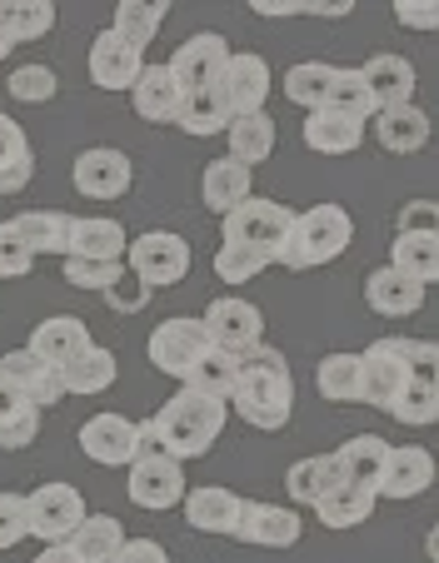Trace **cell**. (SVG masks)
I'll use <instances>...</instances> for the list:
<instances>
[{
	"label": "cell",
	"mask_w": 439,
	"mask_h": 563,
	"mask_svg": "<svg viewBox=\"0 0 439 563\" xmlns=\"http://www.w3.org/2000/svg\"><path fill=\"white\" fill-rule=\"evenodd\" d=\"M230 409L245 419L260 434H275L289 424V409H295V374H289L285 354L260 344L255 354H245L235 369V394H230Z\"/></svg>",
	"instance_id": "cell-1"
},
{
	"label": "cell",
	"mask_w": 439,
	"mask_h": 563,
	"mask_svg": "<svg viewBox=\"0 0 439 563\" xmlns=\"http://www.w3.org/2000/svg\"><path fill=\"white\" fill-rule=\"evenodd\" d=\"M226 415L230 405H215V399H205V394H171L161 409H155V439H161V449L171 459H200L215 449V439L226 434Z\"/></svg>",
	"instance_id": "cell-2"
},
{
	"label": "cell",
	"mask_w": 439,
	"mask_h": 563,
	"mask_svg": "<svg viewBox=\"0 0 439 563\" xmlns=\"http://www.w3.org/2000/svg\"><path fill=\"white\" fill-rule=\"evenodd\" d=\"M289 230H295V210L289 205L250 195L240 210H230L220 220V245H240L250 255H260L265 265H279V255L289 245Z\"/></svg>",
	"instance_id": "cell-3"
},
{
	"label": "cell",
	"mask_w": 439,
	"mask_h": 563,
	"mask_svg": "<svg viewBox=\"0 0 439 563\" xmlns=\"http://www.w3.org/2000/svg\"><path fill=\"white\" fill-rule=\"evenodd\" d=\"M354 240V220L340 205H315V210L295 214V230H289V245L279 255L285 269H320L330 260H340Z\"/></svg>",
	"instance_id": "cell-4"
},
{
	"label": "cell",
	"mask_w": 439,
	"mask_h": 563,
	"mask_svg": "<svg viewBox=\"0 0 439 563\" xmlns=\"http://www.w3.org/2000/svg\"><path fill=\"white\" fill-rule=\"evenodd\" d=\"M125 269L145 289H171L190 275V245L171 230H151V234H140V240H130Z\"/></svg>",
	"instance_id": "cell-5"
},
{
	"label": "cell",
	"mask_w": 439,
	"mask_h": 563,
	"mask_svg": "<svg viewBox=\"0 0 439 563\" xmlns=\"http://www.w3.org/2000/svg\"><path fill=\"white\" fill-rule=\"evenodd\" d=\"M125 494L135 509H151V514H165L175 504H185L190 484H185V464L171 459L165 449H151L130 464V478H125Z\"/></svg>",
	"instance_id": "cell-6"
},
{
	"label": "cell",
	"mask_w": 439,
	"mask_h": 563,
	"mask_svg": "<svg viewBox=\"0 0 439 563\" xmlns=\"http://www.w3.org/2000/svg\"><path fill=\"white\" fill-rule=\"evenodd\" d=\"M200 319H205V330H210L215 350L230 354V360H245V354H255L260 344H265V314L240 295L215 299Z\"/></svg>",
	"instance_id": "cell-7"
},
{
	"label": "cell",
	"mask_w": 439,
	"mask_h": 563,
	"mask_svg": "<svg viewBox=\"0 0 439 563\" xmlns=\"http://www.w3.org/2000/svg\"><path fill=\"white\" fill-rule=\"evenodd\" d=\"M210 350H215V340H210V330H205V319H195V314L165 319L161 330L151 334V364L161 374H171V379H185Z\"/></svg>",
	"instance_id": "cell-8"
},
{
	"label": "cell",
	"mask_w": 439,
	"mask_h": 563,
	"mask_svg": "<svg viewBox=\"0 0 439 563\" xmlns=\"http://www.w3.org/2000/svg\"><path fill=\"white\" fill-rule=\"evenodd\" d=\"M360 364H364V399L360 405L395 415L399 394H405V384H409L405 340H399V334H385V340H375L370 350H360Z\"/></svg>",
	"instance_id": "cell-9"
},
{
	"label": "cell",
	"mask_w": 439,
	"mask_h": 563,
	"mask_svg": "<svg viewBox=\"0 0 439 563\" xmlns=\"http://www.w3.org/2000/svg\"><path fill=\"white\" fill-rule=\"evenodd\" d=\"M25 504H31V533L45 543H70L80 523L90 519L76 484H41L35 494H25Z\"/></svg>",
	"instance_id": "cell-10"
},
{
	"label": "cell",
	"mask_w": 439,
	"mask_h": 563,
	"mask_svg": "<svg viewBox=\"0 0 439 563\" xmlns=\"http://www.w3.org/2000/svg\"><path fill=\"white\" fill-rule=\"evenodd\" d=\"M165 65H171L180 96H190V90H210V86H220V75H226V65H230V45H226V35L200 31L185 45H175V55Z\"/></svg>",
	"instance_id": "cell-11"
},
{
	"label": "cell",
	"mask_w": 439,
	"mask_h": 563,
	"mask_svg": "<svg viewBox=\"0 0 439 563\" xmlns=\"http://www.w3.org/2000/svg\"><path fill=\"white\" fill-rule=\"evenodd\" d=\"M70 180L86 200H120L135 180V165H130L125 150L116 145H96V150H80L76 165H70Z\"/></svg>",
	"instance_id": "cell-12"
},
{
	"label": "cell",
	"mask_w": 439,
	"mask_h": 563,
	"mask_svg": "<svg viewBox=\"0 0 439 563\" xmlns=\"http://www.w3.org/2000/svg\"><path fill=\"white\" fill-rule=\"evenodd\" d=\"M80 449L106 468H130L140 459V424H130L125 415H96L80 424Z\"/></svg>",
	"instance_id": "cell-13"
},
{
	"label": "cell",
	"mask_w": 439,
	"mask_h": 563,
	"mask_svg": "<svg viewBox=\"0 0 439 563\" xmlns=\"http://www.w3.org/2000/svg\"><path fill=\"white\" fill-rule=\"evenodd\" d=\"M435 484V454L419 444H389V459L380 468V499H419Z\"/></svg>",
	"instance_id": "cell-14"
},
{
	"label": "cell",
	"mask_w": 439,
	"mask_h": 563,
	"mask_svg": "<svg viewBox=\"0 0 439 563\" xmlns=\"http://www.w3.org/2000/svg\"><path fill=\"white\" fill-rule=\"evenodd\" d=\"M300 514L279 509V504H260L245 499V514H240V529L230 533L235 543H250V549H295L300 543Z\"/></svg>",
	"instance_id": "cell-15"
},
{
	"label": "cell",
	"mask_w": 439,
	"mask_h": 563,
	"mask_svg": "<svg viewBox=\"0 0 439 563\" xmlns=\"http://www.w3.org/2000/svg\"><path fill=\"white\" fill-rule=\"evenodd\" d=\"M140 75H145V51L120 41L116 31H100L90 41V80L100 90H135Z\"/></svg>",
	"instance_id": "cell-16"
},
{
	"label": "cell",
	"mask_w": 439,
	"mask_h": 563,
	"mask_svg": "<svg viewBox=\"0 0 439 563\" xmlns=\"http://www.w3.org/2000/svg\"><path fill=\"white\" fill-rule=\"evenodd\" d=\"M220 90H226L230 115H260L270 96V65L250 51H230V65L220 75Z\"/></svg>",
	"instance_id": "cell-17"
},
{
	"label": "cell",
	"mask_w": 439,
	"mask_h": 563,
	"mask_svg": "<svg viewBox=\"0 0 439 563\" xmlns=\"http://www.w3.org/2000/svg\"><path fill=\"white\" fill-rule=\"evenodd\" d=\"M125 230L120 220H100V214H80L70 220V245H65V260H90V265H125Z\"/></svg>",
	"instance_id": "cell-18"
},
{
	"label": "cell",
	"mask_w": 439,
	"mask_h": 563,
	"mask_svg": "<svg viewBox=\"0 0 439 563\" xmlns=\"http://www.w3.org/2000/svg\"><path fill=\"white\" fill-rule=\"evenodd\" d=\"M25 350L35 354V360H45L51 369H65V364H76L80 354L90 350V330H86V319L76 314H51L41 319L31 330V344Z\"/></svg>",
	"instance_id": "cell-19"
},
{
	"label": "cell",
	"mask_w": 439,
	"mask_h": 563,
	"mask_svg": "<svg viewBox=\"0 0 439 563\" xmlns=\"http://www.w3.org/2000/svg\"><path fill=\"white\" fill-rule=\"evenodd\" d=\"M240 514H245V499L226 484H200V489L185 494V523L195 533H235L240 529Z\"/></svg>",
	"instance_id": "cell-20"
},
{
	"label": "cell",
	"mask_w": 439,
	"mask_h": 563,
	"mask_svg": "<svg viewBox=\"0 0 439 563\" xmlns=\"http://www.w3.org/2000/svg\"><path fill=\"white\" fill-rule=\"evenodd\" d=\"M360 75H364V86H370V96H375V106H380V110L415 106L419 75H415V65H409L405 55L380 51V55H370V60L360 65Z\"/></svg>",
	"instance_id": "cell-21"
},
{
	"label": "cell",
	"mask_w": 439,
	"mask_h": 563,
	"mask_svg": "<svg viewBox=\"0 0 439 563\" xmlns=\"http://www.w3.org/2000/svg\"><path fill=\"white\" fill-rule=\"evenodd\" d=\"M364 305L375 309L380 319H409L419 305H425V285L399 275L395 265H380L364 275Z\"/></svg>",
	"instance_id": "cell-22"
},
{
	"label": "cell",
	"mask_w": 439,
	"mask_h": 563,
	"mask_svg": "<svg viewBox=\"0 0 439 563\" xmlns=\"http://www.w3.org/2000/svg\"><path fill=\"white\" fill-rule=\"evenodd\" d=\"M0 374L15 384V389L31 399L35 409H51L65 399V384H61V369H51L45 360H35L31 350H11V354H0Z\"/></svg>",
	"instance_id": "cell-23"
},
{
	"label": "cell",
	"mask_w": 439,
	"mask_h": 563,
	"mask_svg": "<svg viewBox=\"0 0 439 563\" xmlns=\"http://www.w3.org/2000/svg\"><path fill=\"white\" fill-rule=\"evenodd\" d=\"M350 478H344V464H340V454H315V459H300V464H289V474H285V494L295 504H320V499H330L334 489H344Z\"/></svg>",
	"instance_id": "cell-24"
},
{
	"label": "cell",
	"mask_w": 439,
	"mask_h": 563,
	"mask_svg": "<svg viewBox=\"0 0 439 563\" xmlns=\"http://www.w3.org/2000/svg\"><path fill=\"white\" fill-rule=\"evenodd\" d=\"M250 165H240V159H210L205 165V175H200V200H205V210H215L220 220H226L230 210H240V205L250 200Z\"/></svg>",
	"instance_id": "cell-25"
},
{
	"label": "cell",
	"mask_w": 439,
	"mask_h": 563,
	"mask_svg": "<svg viewBox=\"0 0 439 563\" xmlns=\"http://www.w3.org/2000/svg\"><path fill=\"white\" fill-rule=\"evenodd\" d=\"M305 145H310L315 155H354V150L364 145V125L340 115V110H310V120H305Z\"/></svg>",
	"instance_id": "cell-26"
},
{
	"label": "cell",
	"mask_w": 439,
	"mask_h": 563,
	"mask_svg": "<svg viewBox=\"0 0 439 563\" xmlns=\"http://www.w3.org/2000/svg\"><path fill=\"white\" fill-rule=\"evenodd\" d=\"M429 115L419 106H395V110H380L375 115V135L389 155H415V150L429 145Z\"/></svg>",
	"instance_id": "cell-27"
},
{
	"label": "cell",
	"mask_w": 439,
	"mask_h": 563,
	"mask_svg": "<svg viewBox=\"0 0 439 563\" xmlns=\"http://www.w3.org/2000/svg\"><path fill=\"white\" fill-rule=\"evenodd\" d=\"M130 106H135L140 120H175L180 110V86H175L171 65H145V75L130 90Z\"/></svg>",
	"instance_id": "cell-28"
},
{
	"label": "cell",
	"mask_w": 439,
	"mask_h": 563,
	"mask_svg": "<svg viewBox=\"0 0 439 563\" xmlns=\"http://www.w3.org/2000/svg\"><path fill=\"white\" fill-rule=\"evenodd\" d=\"M55 5L51 0H0V41L6 45H31L51 35Z\"/></svg>",
	"instance_id": "cell-29"
},
{
	"label": "cell",
	"mask_w": 439,
	"mask_h": 563,
	"mask_svg": "<svg viewBox=\"0 0 439 563\" xmlns=\"http://www.w3.org/2000/svg\"><path fill=\"white\" fill-rule=\"evenodd\" d=\"M230 106H226V90L210 86V90H190V96H180V110H175V125L185 130V135H220V130H230Z\"/></svg>",
	"instance_id": "cell-30"
},
{
	"label": "cell",
	"mask_w": 439,
	"mask_h": 563,
	"mask_svg": "<svg viewBox=\"0 0 439 563\" xmlns=\"http://www.w3.org/2000/svg\"><path fill=\"white\" fill-rule=\"evenodd\" d=\"M315 389H320L330 405H360V399H364V364H360V354H325L320 369H315Z\"/></svg>",
	"instance_id": "cell-31"
},
{
	"label": "cell",
	"mask_w": 439,
	"mask_h": 563,
	"mask_svg": "<svg viewBox=\"0 0 439 563\" xmlns=\"http://www.w3.org/2000/svg\"><path fill=\"white\" fill-rule=\"evenodd\" d=\"M11 224L31 255H65V245H70V214L61 210H25Z\"/></svg>",
	"instance_id": "cell-32"
},
{
	"label": "cell",
	"mask_w": 439,
	"mask_h": 563,
	"mask_svg": "<svg viewBox=\"0 0 439 563\" xmlns=\"http://www.w3.org/2000/svg\"><path fill=\"white\" fill-rule=\"evenodd\" d=\"M389 265L415 285H439V234H395Z\"/></svg>",
	"instance_id": "cell-33"
},
{
	"label": "cell",
	"mask_w": 439,
	"mask_h": 563,
	"mask_svg": "<svg viewBox=\"0 0 439 563\" xmlns=\"http://www.w3.org/2000/svg\"><path fill=\"white\" fill-rule=\"evenodd\" d=\"M125 523L116 519V514H90L86 523L76 529V539H70V549L80 553V563H116V553L125 549Z\"/></svg>",
	"instance_id": "cell-34"
},
{
	"label": "cell",
	"mask_w": 439,
	"mask_h": 563,
	"mask_svg": "<svg viewBox=\"0 0 439 563\" xmlns=\"http://www.w3.org/2000/svg\"><path fill=\"white\" fill-rule=\"evenodd\" d=\"M375 499H380L375 489H364V484H344V489H334L330 499L315 504V514H320L325 529L344 533V529H360V523L375 514Z\"/></svg>",
	"instance_id": "cell-35"
},
{
	"label": "cell",
	"mask_w": 439,
	"mask_h": 563,
	"mask_svg": "<svg viewBox=\"0 0 439 563\" xmlns=\"http://www.w3.org/2000/svg\"><path fill=\"white\" fill-rule=\"evenodd\" d=\"M165 0H120L116 5V21H110V31L120 35V41H130L135 51H145V45L161 35V25H165Z\"/></svg>",
	"instance_id": "cell-36"
},
{
	"label": "cell",
	"mask_w": 439,
	"mask_h": 563,
	"mask_svg": "<svg viewBox=\"0 0 439 563\" xmlns=\"http://www.w3.org/2000/svg\"><path fill=\"white\" fill-rule=\"evenodd\" d=\"M230 140V159H240V165H260V159L275 155V120L260 110V115H235L226 130Z\"/></svg>",
	"instance_id": "cell-37"
},
{
	"label": "cell",
	"mask_w": 439,
	"mask_h": 563,
	"mask_svg": "<svg viewBox=\"0 0 439 563\" xmlns=\"http://www.w3.org/2000/svg\"><path fill=\"white\" fill-rule=\"evenodd\" d=\"M116 379H120V364H116V354L100 350V344H90L76 364H65L61 369L65 394H106Z\"/></svg>",
	"instance_id": "cell-38"
},
{
	"label": "cell",
	"mask_w": 439,
	"mask_h": 563,
	"mask_svg": "<svg viewBox=\"0 0 439 563\" xmlns=\"http://www.w3.org/2000/svg\"><path fill=\"white\" fill-rule=\"evenodd\" d=\"M334 454H340L344 478H350V484L375 489V484H380V468H385V459H389V444L380 434H354V439H344Z\"/></svg>",
	"instance_id": "cell-39"
},
{
	"label": "cell",
	"mask_w": 439,
	"mask_h": 563,
	"mask_svg": "<svg viewBox=\"0 0 439 563\" xmlns=\"http://www.w3.org/2000/svg\"><path fill=\"white\" fill-rule=\"evenodd\" d=\"M235 369H240V360H230V354L210 350V354H205V360L180 379V389L205 394V399H215V405H230V394H235Z\"/></svg>",
	"instance_id": "cell-40"
},
{
	"label": "cell",
	"mask_w": 439,
	"mask_h": 563,
	"mask_svg": "<svg viewBox=\"0 0 439 563\" xmlns=\"http://www.w3.org/2000/svg\"><path fill=\"white\" fill-rule=\"evenodd\" d=\"M334 65L325 60H305V65H289L285 70V96L305 110H325L330 106V90H334Z\"/></svg>",
	"instance_id": "cell-41"
},
{
	"label": "cell",
	"mask_w": 439,
	"mask_h": 563,
	"mask_svg": "<svg viewBox=\"0 0 439 563\" xmlns=\"http://www.w3.org/2000/svg\"><path fill=\"white\" fill-rule=\"evenodd\" d=\"M325 110H340V115L360 120V125H370V120L380 115L375 96H370V86H364L360 65H340V75H334V90H330V106Z\"/></svg>",
	"instance_id": "cell-42"
},
{
	"label": "cell",
	"mask_w": 439,
	"mask_h": 563,
	"mask_svg": "<svg viewBox=\"0 0 439 563\" xmlns=\"http://www.w3.org/2000/svg\"><path fill=\"white\" fill-rule=\"evenodd\" d=\"M55 90H61V80H55L51 65H21V70H11V80H6V96L21 100V106H45Z\"/></svg>",
	"instance_id": "cell-43"
},
{
	"label": "cell",
	"mask_w": 439,
	"mask_h": 563,
	"mask_svg": "<svg viewBox=\"0 0 439 563\" xmlns=\"http://www.w3.org/2000/svg\"><path fill=\"white\" fill-rule=\"evenodd\" d=\"M260 269H270V265L260 255H250V250H240V245H220V250H215V275L226 279V285H250Z\"/></svg>",
	"instance_id": "cell-44"
},
{
	"label": "cell",
	"mask_w": 439,
	"mask_h": 563,
	"mask_svg": "<svg viewBox=\"0 0 439 563\" xmlns=\"http://www.w3.org/2000/svg\"><path fill=\"white\" fill-rule=\"evenodd\" d=\"M65 279L76 289H100V295H110V289H120V279H125V265H90V260H65Z\"/></svg>",
	"instance_id": "cell-45"
},
{
	"label": "cell",
	"mask_w": 439,
	"mask_h": 563,
	"mask_svg": "<svg viewBox=\"0 0 439 563\" xmlns=\"http://www.w3.org/2000/svg\"><path fill=\"white\" fill-rule=\"evenodd\" d=\"M35 265V255L25 250V240L15 234L11 220H0V279H25Z\"/></svg>",
	"instance_id": "cell-46"
},
{
	"label": "cell",
	"mask_w": 439,
	"mask_h": 563,
	"mask_svg": "<svg viewBox=\"0 0 439 563\" xmlns=\"http://www.w3.org/2000/svg\"><path fill=\"white\" fill-rule=\"evenodd\" d=\"M260 15H350V0H255Z\"/></svg>",
	"instance_id": "cell-47"
},
{
	"label": "cell",
	"mask_w": 439,
	"mask_h": 563,
	"mask_svg": "<svg viewBox=\"0 0 439 563\" xmlns=\"http://www.w3.org/2000/svg\"><path fill=\"white\" fill-rule=\"evenodd\" d=\"M25 533H31V504H25V494H0V549H15Z\"/></svg>",
	"instance_id": "cell-48"
},
{
	"label": "cell",
	"mask_w": 439,
	"mask_h": 563,
	"mask_svg": "<svg viewBox=\"0 0 439 563\" xmlns=\"http://www.w3.org/2000/svg\"><path fill=\"white\" fill-rule=\"evenodd\" d=\"M35 434H41V409H25L21 419H6V424H0V449H6V454H21V449L35 444Z\"/></svg>",
	"instance_id": "cell-49"
},
{
	"label": "cell",
	"mask_w": 439,
	"mask_h": 563,
	"mask_svg": "<svg viewBox=\"0 0 439 563\" xmlns=\"http://www.w3.org/2000/svg\"><path fill=\"white\" fill-rule=\"evenodd\" d=\"M395 21L405 31H439V0H395Z\"/></svg>",
	"instance_id": "cell-50"
},
{
	"label": "cell",
	"mask_w": 439,
	"mask_h": 563,
	"mask_svg": "<svg viewBox=\"0 0 439 563\" xmlns=\"http://www.w3.org/2000/svg\"><path fill=\"white\" fill-rule=\"evenodd\" d=\"M31 155V140H25V130L15 125L6 110H0V170H11V165H21V159Z\"/></svg>",
	"instance_id": "cell-51"
},
{
	"label": "cell",
	"mask_w": 439,
	"mask_h": 563,
	"mask_svg": "<svg viewBox=\"0 0 439 563\" xmlns=\"http://www.w3.org/2000/svg\"><path fill=\"white\" fill-rule=\"evenodd\" d=\"M399 234H439V205L409 200L405 210H399Z\"/></svg>",
	"instance_id": "cell-52"
},
{
	"label": "cell",
	"mask_w": 439,
	"mask_h": 563,
	"mask_svg": "<svg viewBox=\"0 0 439 563\" xmlns=\"http://www.w3.org/2000/svg\"><path fill=\"white\" fill-rule=\"evenodd\" d=\"M116 563H171V553L155 539H125V549L116 553Z\"/></svg>",
	"instance_id": "cell-53"
},
{
	"label": "cell",
	"mask_w": 439,
	"mask_h": 563,
	"mask_svg": "<svg viewBox=\"0 0 439 563\" xmlns=\"http://www.w3.org/2000/svg\"><path fill=\"white\" fill-rule=\"evenodd\" d=\"M25 409H35V405L25 399L21 389H15L11 379H6V374H0V424H6V419H21Z\"/></svg>",
	"instance_id": "cell-54"
},
{
	"label": "cell",
	"mask_w": 439,
	"mask_h": 563,
	"mask_svg": "<svg viewBox=\"0 0 439 563\" xmlns=\"http://www.w3.org/2000/svg\"><path fill=\"white\" fill-rule=\"evenodd\" d=\"M35 563H80V553L70 549V543H45V549L35 553Z\"/></svg>",
	"instance_id": "cell-55"
},
{
	"label": "cell",
	"mask_w": 439,
	"mask_h": 563,
	"mask_svg": "<svg viewBox=\"0 0 439 563\" xmlns=\"http://www.w3.org/2000/svg\"><path fill=\"white\" fill-rule=\"evenodd\" d=\"M425 553H429V563H439V523L429 529V539H425Z\"/></svg>",
	"instance_id": "cell-56"
},
{
	"label": "cell",
	"mask_w": 439,
	"mask_h": 563,
	"mask_svg": "<svg viewBox=\"0 0 439 563\" xmlns=\"http://www.w3.org/2000/svg\"><path fill=\"white\" fill-rule=\"evenodd\" d=\"M6 55H11V45H6V41H0V60H6Z\"/></svg>",
	"instance_id": "cell-57"
}]
</instances>
